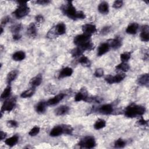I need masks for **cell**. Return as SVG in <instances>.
<instances>
[{"instance_id":"obj_50","label":"cell","mask_w":149,"mask_h":149,"mask_svg":"<svg viewBox=\"0 0 149 149\" xmlns=\"http://www.w3.org/2000/svg\"><path fill=\"white\" fill-rule=\"evenodd\" d=\"M6 136V133L3 131H1V134H0V140H2L5 139V138Z\"/></svg>"},{"instance_id":"obj_11","label":"cell","mask_w":149,"mask_h":149,"mask_svg":"<svg viewBox=\"0 0 149 149\" xmlns=\"http://www.w3.org/2000/svg\"><path fill=\"white\" fill-rule=\"evenodd\" d=\"M140 38L141 41L147 42L149 40V26L148 25L143 26L141 27L140 33Z\"/></svg>"},{"instance_id":"obj_3","label":"cell","mask_w":149,"mask_h":149,"mask_svg":"<svg viewBox=\"0 0 149 149\" xmlns=\"http://www.w3.org/2000/svg\"><path fill=\"white\" fill-rule=\"evenodd\" d=\"M19 5L16 10L13 12V14L17 19H20L27 15L30 12V8L27 5L26 1H18Z\"/></svg>"},{"instance_id":"obj_44","label":"cell","mask_w":149,"mask_h":149,"mask_svg":"<svg viewBox=\"0 0 149 149\" xmlns=\"http://www.w3.org/2000/svg\"><path fill=\"white\" fill-rule=\"evenodd\" d=\"M110 31V27L109 26H106L102 28V29L101 31V33L102 35H105L108 34Z\"/></svg>"},{"instance_id":"obj_30","label":"cell","mask_w":149,"mask_h":149,"mask_svg":"<svg viewBox=\"0 0 149 149\" xmlns=\"http://www.w3.org/2000/svg\"><path fill=\"white\" fill-rule=\"evenodd\" d=\"M79 63L81 64L83 66H89L90 65V61L87 57L84 55H81L78 59Z\"/></svg>"},{"instance_id":"obj_24","label":"cell","mask_w":149,"mask_h":149,"mask_svg":"<svg viewBox=\"0 0 149 149\" xmlns=\"http://www.w3.org/2000/svg\"><path fill=\"white\" fill-rule=\"evenodd\" d=\"M18 73L19 72L17 70H13L10 71L7 75V77H6L7 83L8 84H10L17 77Z\"/></svg>"},{"instance_id":"obj_34","label":"cell","mask_w":149,"mask_h":149,"mask_svg":"<svg viewBox=\"0 0 149 149\" xmlns=\"http://www.w3.org/2000/svg\"><path fill=\"white\" fill-rule=\"evenodd\" d=\"M62 128H63V133L67 134H71L72 133L73 129L70 125H62Z\"/></svg>"},{"instance_id":"obj_33","label":"cell","mask_w":149,"mask_h":149,"mask_svg":"<svg viewBox=\"0 0 149 149\" xmlns=\"http://www.w3.org/2000/svg\"><path fill=\"white\" fill-rule=\"evenodd\" d=\"M126 77V75L125 73H120L115 76H113V82L114 83H120L121 81H122L125 77Z\"/></svg>"},{"instance_id":"obj_9","label":"cell","mask_w":149,"mask_h":149,"mask_svg":"<svg viewBox=\"0 0 149 149\" xmlns=\"http://www.w3.org/2000/svg\"><path fill=\"white\" fill-rule=\"evenodd\" d=\"M65 96V94L63 93H60L56 95H55L54 97L48 100L47 101V105H55L57 104H58L61 100H62Z\"/></svg>"},{"instance_id":"obj_4","label":"cell","mask_w":149,"mask_h":149,"mask_svg":"<svg viewBox=\"0 0 149 149\" xmlns=\"http://www.w3.org/2000/svg\"><path fill=\"white\" fill-rule=\"evenodd\" d=\"M78 145L81 148H92L96 146V143L93 137L86 136L80 141Z\"/></svg>"},{"instance_id":"obj_47","label":"cell","mask_w":149,"mask_h":149,"mask_svg":"<svg viewBox=\"0 0 149 149\" xmlns=\"http://www.w3.org/2000/svg\"><path fill=\"white\" fill-rule=\"evenodd\" d=\"M9 21H10V17H9L8 16H5V17H3V18L2 19L1 24H2V25L6 24L8 23Z\"/></svg>"},{"instance_id":"obj_41","label":"cell","mask_w":149,"mask_h":149,"mask_svg":"<svg viewBox=\"0 0 149 149\" xmlns=\"http://www.w3.org/2000/svg\"><path fill=\"white\" fill-rule=\"evenodd\" d=\"M7 126L10 127H16L18 126V123L15 120H10L7 122Z\"/></svg>"},{"instance_id":"obj_38","label":"cell","mask_w":149,"mask_h":149,"mask_svg":"<svg viewBox=\"0 0 149 149\" xmlns=\"http://www.w3.org/2000/svg\"><path fill=\"white\" fill-rule=\"evenodd\" d=\"M21 28H22L21 24H16L11 27L10 30L13 33L17 34L20 31Z\"/></svg>"},{"instance_id":"obj_15","label":"cell","mask_w":149,"mask_h":149,"mask_svg":"<svg viewBox=\"0 0 149 149\" xmlns=\"http://www.w3.org/2000/svg\"><path fill=\"white\" fill-rule=\"evenodd\" d=\"M109 48L110 47L107 42L102 43L98 47V48L97 50V55L99 56L103 55L109 51Z\"/></svg>"},{"instance_id":"obj_13","label":"cell","mask_w":149,"mask_h":149,"mask_svg":"<svg viewBox=\"0 0 149 149\" xmlns=\"http://www.w3.org/2000/svg\"><path fill=\"white\" fill-rule=\"evenodd\" d=\"M137 83L140 86H148L149 83V76L148 73L143 74L137 79Z\"/></svg>"},{"instance_id":"obj_29","label":"cell","mask_w":149,"mask_h":149,"mask_svg":"<svg viewBox=\"0 0 149 149\" xmlns=\"http://www.w3.org/2000/svg\"><path fill=\"white\" fill-rule=\"evenodd\" d=\"M106 126V122L102 119H98L94 123V127L96 130H99L104 128Z\"/></svg>"},{"instance_id":"obj_6","label":"cell","mask_w":149,"mask_h":149,"mask_svg":"<svg viewBox=\"0 0 149 149\" xmlns=\"http://www.w3.org/2000/svg\"><path fill=\"white\" fill-rule=\"evenodd\" d=\"M91 35L87 34H82L76 36L73 40V42L77 46L82 45L89 41H90Z\"/></svg>"},{"instance_id":"obj_21","label":"cell","mask_w":149,"mask_h":149,"mask_svg":"<svg viewBox=\"0 0 149 149\" xmlns=\"http://www.w3.org/2000/svg\"><path fill=\"white\" fill-rule=\"evenodd\" d=\"M42 80V77L41 74H38V75L36 76L35 77H33L30 81V84L31 85L32 87H36L37 86H38L41 84Z\"/></svg>"},{"instance_id":"obj_22","label":"cell","mask_w":149,"mask_h":149,"mask_svg":"<svg viewBox=\"0 0 149 149\" xmlns=\"http://www.w3.org/2000/svg\"><path fill=\"white\" fill-rule=\"evenodd\" d=\"M26 58L25 53L22 51H16L12 55V59L15 61H21Z\"/></svg>"},{"instance_id":"obj_12","label":"cell","mask_w":149,"mask_h":149,"mask_svg":"<svg viewBox=\"0 0 149 149\" xmlns=\"http://www.w3.org/2000/svg\"><path fill=\"white\" fill-rule=\"evenodd\" d=\"M107 43L109 47H112L113 49H118L122 45V41L119 37L113 39H110L108 40Z\"/></svg>"},{"instance_id":"obj_10","label":"cell","mask_w":149,"mask_h":149,"mask_svg":"<svg viewBox=\"0 0 149 149\" xmlns=\"http://www.w3.org/2000/svg\"><path fill=\"white\" fill-rule=\"evenodd\" d=\"M98 111L101 113H102L104 115H109L112 113L113 109V107L111 104H104L102 106H101L99 108Z\"/></svg>"},{"instance_id":"obj_32","label":"cell","mask_w":149,"mask_h":149,"mask_svg":"<svg viewBox=\"0 0 149 149\" xmlns=\"http://www.w3.org/2000/svg\"><path fill=\"white\" fill-rule=\"evenodd\" d=\"M10 93H11V87L10 86H8L2 93L1 95V98L3 100V99H6L8 98L10 94Z\"/></svg>"},{"instance_id":"obj_5","label":"cell","mask_w":149,"mask_h":149,"mask_svg":"<svg viewBox=\"0 0 149 149\" xmlns=\"http://www.w3.org/2000/svg\"><path fill=\"white\" fill-rule=\"evenodd\" d=\"M16 105V98H12L8 100H6L2 105L1 112H3L5 111L10 112L15 107Z\"/></svg>"},{"instance_id":"obj_25","label":"cell","mask_w":149,"mask_h":149,"mask_svg":"<svg viewBox=\"0 0 149 149\" xmlns=\"http://www.w3.org/2000/svg\"><path fill=\"white\" fill-rule=\"evenodd\" d=\"M46 105L47 103H45L44 101L39 102L36 106V111L38 113H43L45 112L46 110Z\"/></svg>"},{"instance_id":"obj_42","label":"cell","mask_w":149,"mask_h":149,"mask_svg":"<svg viewBox=\"0 0 149 149\" xmlns=\"http://www.w3.org/2000/svg\"><path fill=\"white\" fill-rule=\"evenodd\" d=\"M123 5V1H115L113 3V8H115V9H118V8H120Z\"/></svg>"},{"instance_id":"obj_45","label":"cell","mask_w":149,"mask_h":149,"mask_svg":"<svg viewBox=\"0 0 149 149\" xmlns=\"http://www.w3.org/2000/svg\"><path fill=\"white\" fill-rule=\"evenodd\" d=\"M51 2L49 0H38L36 1V3L40 5H48Z\"/></svg>"},{"instance_id":"obj_43","label":"cell","mask_w":149,"mask_h":149,"mask_svg":"<svg viewBox=\"0 0 149 149\" xmlns=\"http://www.w3.org/2000/svg\"><path fill=\"white\" fill-rule=\"evenodd\" d=\"M105 80L109 84H113L114 83L113 82V76L112 75H108L105 77Z\"/></svg>"},{"instance_id":"obj_39","label":"cell","mask_w":149,"mask_h":149,"mask_svg":"<svg viewBox=\"0 0 149 149\" xmlns=\"http://www.w3.org/2000/svg\"><path fill=\"white\" fill-rule=\"evenodd\" d=\"M40 127L38 126H34L33 127L29 132V134L30 136H35L38 134L40 132Z\"/></svg>"},{"instance_id":"obj_16","label":"cell","mask_w":149,"mask_h":149,"mask_svg":"<svg viewBox=\"0 0 149 149\" xmlns=\"http://www.w3.org/2000/svg\"><path fill=\"white\" fill-rule=\"evenodd\" d=\"M63 133V130L62 125L55 126L52 128L49 133V136L51 137H57Z\"/></svg>"},{"instance_id":"obj_31","label":"cell","mask_w":149,"mask_h":149,"mask_svg":"<svg viewBox=\"0 0 149 149\" xmlns=\"http://www.w3.org/2000/svg\"><path fill=\"white\" fill-rule=\"evenodd\" d=\"M115 68H116V69L119 70H121L123 72H127L129 69L130 67H129V65L127 63L122 62V63L118 64L116 66Z\"/></svg>"},{"instance_id":"obj_20","label":"cell","mask_w":149,"mask_h":149,"mask_svg":"<svg viewBox=\"0 0 149 149\" xmlns=\"http://www.w3.org/2000/svg\"><path fill=\"white\" fill-rule=\"evenodd\" d=\"M27 35L32 38H34L37 35V29L34 23H31L27 29Z\"/></svg>"},{"instance_id":"obj_36","label":"cell","mask_w":149,"mask_h":149,"mask_svg":"<svg viewBox=\"0 0 149 149\" xmlns=\"http://www.w3.org/2000/svg\"><path fill=\"white\" fill-rule=\"evenodd\" d=\"M83 53V52L78 47L74 48L73 50H72V52H71V54H72V56H81V55H82Z\"/></svg>"},{"instance_id":"obj_35","label":"cell","mask_w":149,"mask_h":149,"mask_svg":"<svg viewBox=\"0 0 149 149\" xmlns=\"http://www.w3.org/2000/svg\"><path fill=\"white\" fill-rule=\"evenodd\" d=\"M126 146V142L122 139L116 140L114 143V147L115 148H123Z\"/></svg>"},{"instance_id":"obj_1","label":"cell","mask_w":149,"mask_h":149,"mask_svg":"<svg viewBox=\"0 0 149 149\" xmlns=\"http://www.w3.org/2000/svg\"><path fill=\"white\" fill-rule=\"evenodd\" d=\"M62 10L65 15L73 20L84 19L86 17L85 14L82 11L76 10L72 1H68V3L62 7Z\"/></svg>"},{"instance_id":"obj_26","label":"cell","mask_w":149,"mask_h":149,"mask_svg":"<svg viewBox=\"0 0 149 149\" xmlns=\"http://www.w3.org/2000/svg\"><path fill=\"white\" fill-rule=\"evenodd\" d=\"M83 52H84L85 51H91L94 48V45L91 42V41H89L82 45H80L79 46H77Z\"/></svg>"},{"instance_id":"obj_37","label":"cell","mask_w":149,"mask_h":149,"mask_svg":"<svg viewBox=\"0 0 149 149\" xmlns=\"http://www.w3.org/2000/svg\"><path fill=\"white\" fill-rule=\"evenodd\" d=\"M120 58L122 62H126L130 58V54L129 52L122 53L120 55Z\"/></svg>"},{"instance_id":"obj_48","label":"cell","mask_w":149,"mask_h":149,"mask_svg":"<svg viewBox=\"0 0 149 149\" xmlns=\"http://www.w3.org/2000/svg\"><path fill=\"white\" fill-rule=\"evenodd\" d=\"M137 123L140 125H148V120H146L145 119L141 118V119H140L138 122Z\"/></svg>"},{"instance_id":"obj_2","label":"cell","mask_w":149,"mask_h":149,"mask_svg":"<svg viewBox=\"0 0 149 149\" xmlns=\"http://www.w3.org/2000/svg\"><path fill=\"white\" fill-rule=\"evenodd\" d=\"M146 111L145 108L142 105L132 104L127 107L125 110V115L128 118H134L143 115Z\"/></svg>"},{"instance_id":"obj_49","label":"cell","mask_w":149,"mask_h":149,"mask_svg":"<svg viewBox=\"0 0 149 149\" xmlns=\"http://www.w3.org/2000/svg\"><path fill=\"white\" fill-rule=\"evenodd\" d=\"M20 38H21V36L19 33L14 34V35L13 36V39L15 41L19 40V39H20Z\"/></svg>"},{"instance_id":"obj_40","label":"cell","mask_w":149,"mask_h":149,"mask_svg":"<svg viewBox=\"0 0 149 149\" xmlns=\"http://www.w3.org/2000/svg\"><path fill=\"white\" fill-rule=\"evenodd\" d=\"M104 70L102 68H98L95 70L94 74L96 77H101L104 75Z\"/></svg>"},{"instance_id":"obj_17","label":"cell","mask_w":149,"mask_h":149,"mask_svg":"<svg viewBox=\"0 0 149 149\" xmlns=\"http://www.w3.org/2000/svg\"><path fill=\"white\" fill-rule=\"evenodd\" d=\"M69 111V107L66 105H62L55 109V113L57 116H62L66 114Z\"/></svg>"},{"instance_id":"obj_28","label":"cell","mask_w":149,"mask_h":149,"mask_svg":"<svg viewBox=\"0 0 149 149\" xmlns=\"http://www.w3.org/2000/svg\"><path fill=\"white\" fill-rule=\"evenodd\" d=\"M35 92V87H32L31 88L23 91L21 94H20V97L22 98H29L31 97L34 93Z\"/></svg>"},{"instance_id":"obj_18","label":"cell","mask_w":149,"mask_h":149,"mask_svg":"<svg viewBox=\"0 0 149 149\" xmlns=\"http://www.w3.org/2000/svg\"><path fill=\"white\" fill-rule=\"evenodd\" d=\"M56 36L62 35L66 33V25L63 23H59L54 27Z\"/></svg>"},{"instance_id":"obj_51","label":"cell","mask_w":149,"mask_h":149,"mask_svg":"<svg viewBox=\"0 0 149 149\" xmlns=\"http://www.w3.org/2000/svg\"><path fill=\"white\" fill-rule=\"evenodd\" d=\"M2 33H3V28L1 27V32H0L1 34H2Z\"/></svg>"},{"instance_id":"obj_19","label":"cell","mask_w":149,"mask_h":149,"mask_svg":"<svg viewBox=\"0 0 149 149\" xmlns=\"http://www.w3.org/2000/svg\"><path fill=\"white\" fill-rule=\"evenodd\" d=\"M139 29V24L137 23H130L126 28V31L129 34H135Z\"/></svg>"},{"instance_id":"obj_8","label":"cell","mask_w":149,"mask_h":149,"mask_svg":"<svg viewBox=\"0 0 149 149\" xmlns=\"http://www.w3.org/2000/svg\"><path fill=\"white\" fill-rule=\"evenodd\" d=\"M82 30L84 34L91 35L97 31V28L94 24H85L82 26Z\"/></svg>"},{"instance_id":"obj_7","label":"cell","mask_w":149,"mask_h":149,"mask_svg":"<svg viewBox=\"0 0 149 149\" xmlns=\"http://www.w3.org/2000/svg\"><path fill=\"white\" fill-rule=\"evenodd\" d=\"M88 98V94L87 91L85 88H81V90L78 92L75 97H74V101L76 102H79L80 101H86L87 98Z\"/></svg>"},{"instance_id":"obj_46","label":"cell","mask_w":149,"mask_h":149,"mask_svg":"<svg viewBox=\"0 0 149 149\" xmlns=\"http://www.w3.org/2000/svg\"><path fill=\"white\" fill-rule=\"evenodd\" d=\"M35 19H36V20L37 22H38V23H42V22H43V21H44V20L43 16H42L41 15H37V16H36Z\"/></svg>"},{"instance_id":"obj_23","label":"cell","mask_w":149,"mask_h":149,"mask_svg":"<svg viewBox=\"0 0 149 149\" xmlns=\"http://www.w3.org/2000/svg\"><path fill=\"white\" fill-rule=\"evenodd\" d=\"M98 9L102 14H107L109 12V5L107 2H102L98 5Z\"/></svg>"},{"instance_id":"obj_14","label":"cell","mask_w":149,"mask_h":149,"mask_svg":"<svg viewBox=\"0 0 149 149\" xmlns=\"http://www.w3.org/2000/svg\"><path fill=\"white\" fill-rule=\"evenodd\" d=\"M73 73V69L69 67H66L63 68L59 72L58 78H64L70 76Z\"/></svg>"},{"instance_id":"obj_27","label":"cell","mask_w":149,"mask_h":149,"mask_svg":"<svg viewBox=\"0 0 149 149\" xmlns=\"http://www.w3.org/2000/svg\"><path fill=\"white\" fill-rule=\"evenodd\" d=\"M18 139H19L17 136H13L10 138L6 139L5 140V143L9 147H13L17 143Z\"/></svg>"}]
</instances>
